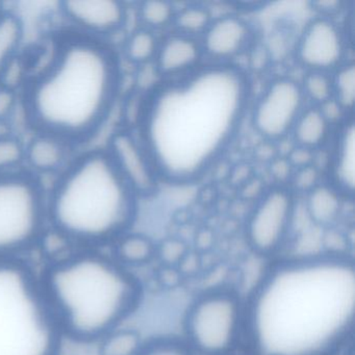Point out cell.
I'll list each match as a JSON object with an SVG mask.
<instances>
[{
  "mask_svg": "<svg viewBox=\"0 0 355 355\" xmlns=\"http://www.w3.org/2000/svg\"><path fill=\"white\" fill-rule=\"evenodd\" d=\"M245 302L228 288H214L197 297L187 311V346L195 355H232L244 338Z\"/></svg>",
  "mask_w": 355,
  "mask_h": 355,
  "instance_id": "cell-8",
  "label": "cell"
},
{
  "mask_svg": "<svg viewBox=\"0 0 355 355\" xmlns=\"http://www.w3.org/2000/svg\"><path fill=\"white\" fill-rule=\"evenodd\" d=\"M295 53L299 63L307 71L329 73L345 63L344 34L334 20L318 16L301 33Z\"/></svg>",
  "mask_w": 355,
  "mask_h": 355,
  "instance_id": "cell-11",
  "label": "cell"
},
{
  "mask_svg": "<svg viewBox=\"0 0 355 355\" xmlns=\"http://www.w3.org/2000/svg\"><path fill=\"white\" fill-rule=\"evenodd\" d=\"M294 168L286 157H276L269 163V173L279 186L284 187L292 180Z\"/></svg>",
  "mask_w": 355,
  "mask_h": 355,
  "instance_id": "cell-31",
  "label": "cell"
},
{
  "mask_svg": "<svg viewBox=\"0 0 355 355\" xmlns=\"http://www.w3.org/2000/svg\"><path fill=\"white\" fill-rule=\"evenodd\" d=\"M240 188L242 196L245 199H255V201L259 200L266 192L265 186L259 178H250Z\"/></svg>",
  "mask_w": 355,
  "mask_h": 355,
  "instance_id": "cell-38",
  "label": "cell"
},
{
  "mask_svg": "<svg viewBox=\"0 0 355 355\" xmlns=\"http://www.w3.org/2000/svg\"><path fill=\"white\" fill-rule=\"evenodd\" d=\"M69 146L58 137L40 132L26 146V162L36 173H55L67 163Z\"/></svg>",
  "mask_w": 355,
  "mask_h": 355,
  "instance_id": "cell-17",
  "label": "cell"
},
{
  "mask_svg": "<svg viewBox=\"0 0 355 355\" xmlns=\"http://www.w3.org/2000/svg\"><path fill=\"white\" fill-rule=\"evenodd\" d=\"M321 180V171L315 165L307 166L301 169L295 170L291 184L295 192L306 195L315 188Z\"/></svg>",
  "mask_w": 355,
  "mask_h": 355,
  "instance_id": "cell-30",
  "label": "cell"
},
{
  "mask_svg": "<svg viewBox=\"0 0 355 355\" xmlns=\"http://www.w3.org/2000/svg\"><path fill=\"white\" fill-rule=\"evenodd\" d=\"M24 39V24L13 14L0 16V80L11 66Z\"/></svg>",
  "mask_w": 355,
  "mask_h": 355,
  "instance_id": "cell-21",
  "label": "cell"
},
{
  "mask_svg": "<svg viewBox=\"0 0 355 355\" xmlns=\"http://www.w3.org/2000/svg\"><path fill=\"white\" fill-rule=\"evenodd\" d=\"M286 159H288L294 170L301 169V168L313 165L315 151L296 145L291 151L290 155L286 157Z\"/></svg>",
  "mask_w": 355,
  "mask_h": 355,
  "instance_id": "cell-35",
  "label": "cell"
},
{
  "mask_svg": "<svg viewBox=\"0 0 355 355\" xmlns=\"http://www.w3.org/2000/svg\"><path fill=\"white\" fill-rule=\"evenodd\" d=\"M97 345L98 355H139L145 342L136 329L120 326L105 334Z\"/></svg>",
  "mask_w": 355,
  "mask_h": 355,
  "instance_id": "cell-22",
  "label": "cell"
},
{
  "mask_svg": "<svg viewBox=\"0 0 355 355\" xmlns=\"http://www.w3.org/2000/svg\"><path fill=\"white\" fill-rule=\"evenodd\" d=\"M253 32L246 20L236 15H225L215 18L205 31L201 39L203 55L218 61L236 58L250 49Z\"/></svg>",
  "mask_w": 355,
  "mask_h": 355,
  "instance_id": "cell-14",
  "label": "cell"
},
{
  "mask_svg": "<svg viewBox=\"0 0 355 355\" xmlns=\"http://www.w3.org/2000/svg\"><path fill=\"white\" fill-rule=\"evenodd\" d=\"M355 318V269L347 254L305 255L266 272L245 301L250 355H331Z\"/></svg>",
  "mask_w": 355,
  "mask_h": 355,
  "instance_id": "cell-2",
  "label": "cell"
},
{
  "mask_svg": "<svg viewBox=\"0 0 355 355\" xmlns=\"http://www.w3.org/2000/svg\"><path fill=\"white\" fill-rule=\"evenodd\" d=\"M137 199L107 150L91 151L55 184L47 199L49 225L71 248L101 249L128 232Z\"/></svg>",
  "mask_w": 355,
  "mask_h": 355,
  "instance_id": "cell-5",
  "label": "cell"
},
{
  "mask_svg": "<svg viewBox=\"0 0 355 355\" xmlns=\"http://www.w3.org/2000/svg\"><path fill=\"white\" fill-rule=\"evenodd\" d=\"M112 257L126 269L150 263L157 255V246L149 236L138 232L122 234L112 244Z\"/></svg>",
  "mask_w": 355,
  "mask_h": 355,
  "instance_id": "cell-19",
  "label": "cell"
},
{
  "mask_svg": "<svg viewBox=\"0 0 355 355\" xmlns=\"http://www.w3.org/2000/svg\"><path fill=\"white\" fill-rule=\"evenodd\" d=\"M250 98L248 74L230 63L199 65L155 86L139 139L159 180L186 184L203 178L234 142Z\"/></svg>",
  "mask_w": 355,
  "mask_h": 355,
  "instance_id": "cell-1",
  "label": "cell"
},
{
  "mask_svg": "<svg viewBox=\"0 0 355 355\" xmlns=\"http://www.w3.org/2000/svg\"><path fill=\"white\" fill-rule=\"evenodd\" d=\"M202 55L196 38L176 33L159 43L153 63L159 76L173 78L198 67Z\"/></svg>",
  "mask_w": 355,
  "mask_h": 355,
  "instance_id": "cell-15",
  "label": "cell"
},
{
  "mask_svg": "<svg viewBox=\"0 0 355 355\" xmlns=\"http://www.w3.org/2000/svg\"><path fill=\"white\" fill-rule=\"evenodd\" d=\"M334 151L328 159L330 184L342 196H353L355 182V130L352 119L340 124Z\"/></svg>",
  "mask_w": 355,
  "mask_h": 355,
  "instance_id": "cell-16",
  "label": "cell"
},
{
  "mask_svg": "<svg viewBox=\"0 0 355 355\" xmlns=\"http://www.w3.org/2000/svg\"><path fill=\"white\" fill-rule=\"evenodd\" d=\"M1 8H3V5L0 3V16L3 15V9Z\"/></svg>",
  "mask_w": 355,
  "mask_h": 355,
  "instance_id": "cell-40",
  "label": "cell"
},
{
  "mask_svg": "<svg viewBox=\"0 0 355 355\" xmlns=\"http://www.w3.org/2000/svg\"><path fill=\"white\" fill-rule=\"evenodd\" d=\"M331 78L334 98L349 113L352 111L355 103L354 64L345 62L334 70Z\"/></svg>",
  "mask_w": 355,
  "mask_h": 355,
  "instance_id": "cell-25",
  "label": "cell"
},
{
  "mask_svg": "<svg viewBox=\"0 0 355 355\" xmlns=\"http://www.w3.org/2000/svg\"><path fill=\"white\" fill-rule=\"evenodd\" d=\"M17 95L13 89L8 86L0 87V120L7 121L15 111Z\"/></svg>",
  "mask_w": 355,
  "mask_h": 355,
  "instance_id": "cell-34",
  "label": "cell"
},
{
  "mask_svg": "<svg viewBox=\"0 0 355 355\" xmlns=\"http://www.w3.org/2000/svg\"><path fill=\"white\" fill-rule=\"evenodd\" d=\"M26 161V146L13 136L0 138V174L14 172Z\"/></svg>",
  "mask_w": 355,
  "mask_h": 355,
  "instance_id": "cell-28",
  "label": "cell"
},
{
  "mask_svg": "<svg viewBox=\"0 0 355 355\" xmlns=\"http://www.w3.org/2000/svg\"><path fill=\"white\" fill-rule=\"evenodd\" d=\"M47 200L34 176L0 174V263L24 261L47 232Z\"/></svg>",
  "mask_w": 355,
  "mask_h": 355,
  "instance_id": "cell-7",
  "label": "cell"
},
{
  "mask_svg": "<svg viewBox=\"0 0 355 355\" xmlns=\"http://www.w3.org/2000/svg\"><path fill=\"white\" fill-rule=\"evenodd\" d=\"M306 107L301 84L294 78L272 80L257 98L251 112L255 130L270 142L291 136L299 116Z\"/></svg>",
  "mask_w": 355,
  "mask_h": 355,
  "instance_id": "cell-10",
  "label": "cell"
},
{
  "mask_svg": "<svg viewBox=\"0 0 355 355\" xmlns=\"http://www.w3.org/2000/svg\"><path fill=\"white\" fill-rule=\"evenodd\" d=\"M176 10L167 1H144L139 8V16L145 28L161 30L173 24Z\"/></svg>",
  "mask_w": 355,
  "mask_h": 355,
  "instance_id": "cell-26",
  "label": "cell"
},
{
  "mask_svg": "<svg viewBox=\"0 0 355 355\" xmlns=\"http://www.w3.org/2000/svg\"><path fill=\"white\" fill-rule=\"evenodd\" d=\"M214 18L209 9L202 6L191 5L176 11L173 24L178 33L196 38L202 36Z\"/></svg>",
  "mask_w": 355,
  "mask_h": 355,
  "instance_id": "cell-24",
  "label": "cell"
},
{
  "mask_svg": "<svg viewBox=\"0 0 355 355\" xmlns=\"http://www.w3.org/2000/svg\"><path fill=\"white\" fill-rule=\"evenodd\" d=\"M301 88L306 101H311L315 107L334 97L332 78L327 72L307 71Z\"/></svg>",
  "mask_w": 355,
  "mask_h": 355,
  "instance_id": "cell-27",
  "label": "cell"
},
{
  "mask_svg": "<svg viewBox=\"0 0 355 355\" xmlns=\"http://www.w3.org/2000/svg\"><path fill=\"white\" fill-rule=\"evenodd\" d=\"M270 59H271V53L268 51L267 47L265 45H257L251 51V68L255 71H261L267 68Z\"/></svg>",
  "mask_w": 355,
  "mask_h": 355,
  "instance_id": "cell-37",
  "label": "cell"
},
{
  "mask_svg": "<svg viewBox=\"0 0 355 355\" xmlns=\"http://www.w3.org/2000/svg\"><path fill=\"white\" fill-rule=\"evenodd\" d=\"M139 355H195L184 340L172 338H157L145 343Z\"/></svg>",
  "mask_w": 355,
  "mask_h": 355,
  "instance_id": "cell-29",
  "label": "cell"
},
{
  "mask_svg": "<svg viewBox=\"0 0 355 355\" xmlns=\"http://www.w3.org/2000/svg\"><path fill=\"white\" fill-rule=\"evenodd\" d=\"M232 355H234V354H232Z\"/></svg>",
  "mask_w": 355,
  "mask_h": 355,
  "instance_id": "cell-41",
  "label": "cell"
},
{
  "mask_svg": "<svg viewBox=\"0 0 355 355\" xmlns=\"http://www.w3.org/2000/svg\"><path fill=\"white\" fill-rule=\"evenodd\" d=\"M343 196L329 184H320L304 196L305 213L315 225L330 227L340 217Z\"/></svg>",
  "mask_w": 355,
  "mask_h": 355,
  "instance_id": "cell-18",
  "label": "cell"
},
{
  "mask_svg": "<svg viewBox=\"0 0 355 355\" xmlns=\"http://www.w3.org/2000/svg\"><path fill=\"white\" fill-rule=\"evenodd\" d=\"M250 178H251V168L250 166L246 165V164H241L238 166V168L232 170V173H230V180H232V184L238 187H242Z\"/></svg>",
  "mask_w": 355,
  "mask_h": 355,
  "instance_id": "cell-39",
  "label": "cell"
},
{
  "mask_svg": "<svg viewBox=\"0 0 355 355\" xmlns=\"http://www.w3.org/2000/svg\"><path fill=\"white\" fill-rule=\"evenodd\" d=\"M119 63L95 38L60 44L28 89L26 111L39 132L68 144L92 138L107 121L120 88Z\"/></svg>",
  "mask_w": 355,
  "mask_h": 355,
  "instance_id": "cell-3",
  "label": "cell"
},
{
  "mask_svg": "<svg viewBox=\"0 0 355 355\" xmlns=\"http://www.w3.org/2000/svg\"><path fill=\"white\" fill-rule=\"evenodd\" d=\"M107 153L137 197L157 192L161 180L138 137L130 130L116 132L110 138Z\"/></svg>",
  "mask_w": 355,
  "mask_h": 355,
  "instance_id": "cell-12",
  "label": "cell"
},
{
  "mask_svg": "<svg viewBox=\"0 0 355 355\" xmlns=\"http://www.w3.org/2000/svg\"><path fill=\"white\" fill-rule=\"evenodd\" d=\"M159 42L153 31L139 28L128 37L124 46L126 59L136 65H147L155 62Z\"/></svg>",
  "mask_w": 355,
  "mask_h": 355,
  "instance_id": "cell-23",
  "label": "cell"
},
{
  "mask_svg": "<svg viewBox=\"0 0 355 355\" xmlns=\"http://www.w3.org/2000/svg\"><path fill=\"white\" fill-rule=\"evenodd\" d=\"M313 9L320 17L330 18L338 15L344 10L346 3L340 0H328V1H315L311 3Z\"/></svg>",
  "mask_w": 355,
  "mask_h": 355,
  "instance_id": "cell-36",
  "label": "cell"
},
{
  "mask_svg": "<svg viewBox=\"0 0 355 355\" xmlns=\"http://www.w3.org/2000/svg\"><path fill=\"white\" fill-rule=\"evenodd\" d=\"M38 278L62 336L72 342L97 344L141 300L138 279L101 249L71 248L51 259Z\"/></svg>",
  "mask_w": 355,
  "mask_h": 355,
  "instance_id": "cell-4",
  "label": "cell"
},
{
  "mask_svg": "<svg viewBox=\"0 0 355 355\" xmlns=\"http://www.w3.org/2000/svg\"><path fill=\"white\" fill-rule=\"evenodd\" d=\"M296 205L292 191L286 187L266 191L247 220L249 247L265 257L277 253L286 244L294 225Z\"/></svg>",
  "mask_w": 355,
  "mask_h": 355,
  "instance_id": "cell-9",
  "label": "cell"
},
{
  "mask_svg": "<svg viewBox=\"0 0 355 355\" xmlns=\"http://www.w3.org/2000/svg\"><path fill=\"white\" fill-rule=\"evenodd\" d=\"M318 109L331 125L342 124L347 119L348 113L343 109L342 105L334 97L320 105Z\"/></svg>",
  "mask_w": 355,
  "mask_h": 355,
  "instance_id": "cell-33",
  "label": "cell"
},
{
  "mask_svg": "<svg viewBox=\"0 0 355 355\" xmlns=\"http://www.w3.org/2000/svg\"><path fill=\"white\" fill-rule=\"evenodd\" d=\"M64 17L83 32L107 36L125 24V6L114 0H76L61 3Z\"/></svg>",
  "mask_w": 355,
  "mask_h": 355,
  "instance_id": "cell-13",
  "label": "cell"
},
{
  "mask_svg": "<svg viewBox=\"0 0 355 355\" xmlns=\"http://www.w3.org/2000/svg\"><path fill=\"white\" fill-rule=\"evenodd\" d=\"M63 343L38 273L26 261L0 263V355H61Z\"/></svg>",
  "mask_w": 355,
  "mask_h": 355,
  "instance_id": "cell-6",
  "label": "cell"
},
{
  "mask_svg": "<svg viewBox=\"0 0 355 355\" xmlns=\"http://www.w3.org/2000/svg\"><path fill=\"white\" fill-rule=\"evenodd\" d=\"M331 124L322 115L315 105L305 107L294 128L291 137L299 146L311 150H320L325 145L331 134Z\"/></svg>",
  "mask_w": 355,
  "mask_h": 355,
  "instance_id": "cell-20",
  "label": "cell"
},
{
  "mask_svg": "<svg viewBox=\"0 0 355 355\" xmlns=\"http://www.w3.org/2000/svg\"><path fill=\"white\" fill-rule=\"evenodd\" d=\"M187 247L184 243L176 239L165 241L161 246L157 247V255L167 259L170 263L182 261L186 255Z\"/></svg>",
  "mask_w": 355,
  "mask_h": 355,
  "instance_id": "cell-32",
  "label": "cell"
}]
</instances>
